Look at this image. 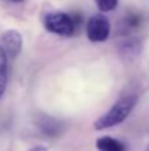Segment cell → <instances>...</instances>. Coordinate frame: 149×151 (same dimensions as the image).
Here are the masks:
<instances>
[{
    "instance_id": "6da1fadb",
    "label": "cell",
    "mask_w": 149,
    "mask_h": 151,
    "mask_svg": "<svg viewBox=\"0 0 149 151\" xmlns=\"http://www.w3.org/2000/svg\"><path fill=\"white\" fill-rule=\"evenodd\" d=\"M136 104H137V98L135 96H127L120 98L108 109V111H106L104 114L100 115L95 121L94 129L100 131L123 123L129 117V114L135 109Z\"/></svg>"
},
{
    "instance_id": "7a4b0ae2",
    "label": "cell",
    "mask_w": 149,
    "mask_h": 151,
    "mask_svg": "<svg viewBox=\"0 0 149 151\" xmlns=\"http://www.w3.org/2000/svg\"><path fill=\"white\" fill-rule=\"evenodd\" d=\"M44 27L50 33L58 36H71L75 31V21L65 12H50L44 17Z\"/></svg>"
},
{
    "instance_id": "52a82bcc",
    "label": "cell",
    "mask_w": 149,
    "mask_h": 151,
    "mask_svg": "<svg viewBox=\"0 0 149 151\" xmlns=\"http://www.w3.org/2000/svg\"><path fill=\"white\" fill-rule=\"evenodd\" d=\"M8 82V56L0 45V99L3 98Z\"/></svg>"
},
{
    "instance_id": "3957f363",
    "label": "cell",
    "mask_w": 149,
    "mask_h": 151,
    "mask_svg": "<svg viewBox=\"0 0 149 151\" xmlns=\"http://www.w3.org/2000/svg\"><path fill=\"white\" fill-rule=\"evenodd\" d=\"M111 33V25L110 21L106 16L94 15L87 20L86 24V35L87 39L91 42H103L110 37Z\"/></svg>"
},
{
    "instance_id": "ba28073f",
    "label": "cell",
    "mask_w": 149,
    "mask_h": 151,
    "mask_svg": "<svg viewBox=\"0 0 149 151\" xmlns=\"http://www.w3.org/2000/svg\"><path fill=\"white\" fill-rule=\"evenodd\" d=\"M41 129L45 134H48V135H50V137H54L55 134L60 133V130H61L60 125H58L55 121H52V119H49L48 122H42Z\"/></svg>"
},
{
    "instance_id": "277c9868",
    "label": "cell",
    "mask_w": 149,
    "mask_h": 151,
    "mask_svg": "<svg viewBox=\"0 0 149 151\" xmlns=\"http://www.w3.org/2000/svg\"><path fill=\"white\" fill-rule=\"evenodd\" d=\"M0 45L4 49L5 55L9 58H16L23 49V36L16 29H8L3 32Z\"/></svg>"
},
{
    "instance_id": "9c48e42d",
    "label": "cell",
    "mask_w": 149,
    "mask_h": 151,
    "mask_svg": "<svg viewBox=\"0 0 149 151\" xmlns=\"http://www.w3.org/2000/svg\"><path fill=\"white\" fill-rule=\"evenodd\" d=\"M95 1L102 12H111L118 7L119 0H95Z\"/></svg>"
},
{
    "instance_id": "30bf717a",
    "label": "cell",
    "mask_w": 149,
    "mask_h": 151,
    "mask_svg": "<svg viewBox=\"0 0 149 151\" xmlns=\"http://www.w3.org/2000/svg\"><path fill=\"white\" fill-rule=\"evenodd\" d=\"M28 151H49V150H48V147H45V146H36V147H32V149L28 150Z\"/></svg>"
},
{
    "instance_id": "5b68a950",
    "label": "cell",
    "mask_w": 149,
    "mask_h": 151,
    "mask_svg": "<svg viewBox=\"0 0 149 151\" xmlns=\"http://www.w3.org/2000/svg\"><path fill=\"white\" fill-rule=\"evenodd\" d=\"M98 151H127V146L121 141L110 135L99 137L95 142Z\"/></svg>"
},
{
    "instance_id": "8992f818",
    "label": "cell",
    "mask_w": 149,
    "mask_h": 151,
    "mask_svg": "<svg viewBox=\"0 0 149 151\" xmlns=\"http://www.w3.org/2000/svg\"><path fill=\"white\" fill-rule=\"evenodd\" d=\"M119 50H120V55L124 57L133 58L139 56L141 52V44L136 39H128L119 45Z\"/></svg>"
},
{
    "instance_id": "7c38bea8",
    "label": "cell",
    "mask_w": 149,
    "mask_h": 151,
    "mask_svg": "<svg viewBox=\"0 0 149 151\" xmlns=\"http://www.w3.org/2000/svg\"><path fill=\"white\" fill-rule=\"evenodd\" d=\"M145 151H149V146H148V147H147V150H145Z\"/></svg>"
},
{
    "instance_id": "8fae6325",
    "label": "cell",
    "mask_w": 149,
    "mask_h": 151,
    "mask_svg": "<svg viewBox=\"0 0 149 151\" xmlns=\"http://www.w3.org/2000/svg\"><path fill=\"white\" fill-rule=\"evenodd\" d=\"M8 1H11V3H21V1H24V0H8Z\"/></svg>"
}]
</instances>
